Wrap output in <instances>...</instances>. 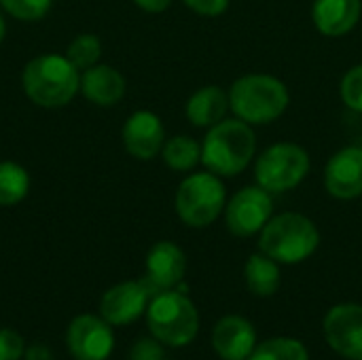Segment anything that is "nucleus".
Listing matches in <instances>:
<instances>
[{
	"mask_svg": "<svg viewBox=\"0 0 362 360\" xmlns=\"http://www.w3.org/2000/svg\"><path fill=\"white\" fill-rule=\"evenodd\" d=\"M4 34H6V25H4V19H2V15H0V42H2Z\"/></svg>",
	"mask_w": 362,
	"mask_h": 360,
	"instance_id": "obj_30",
	"label": "nucleus"
},
{
	"mask_svg": "<svg viewBox=\"0 0 362 360\" xmlns=\"http://www.w3.org/2000/svg\"><path fill=\"white\" fill-rule=\"evenodd\" d=\"M25 95L42 108H62L81 91V70L66 55L45 53L30 59L21 74Z\"/></svg>",
	"mask_w": 362,
	"mask_h": 360,
	"instance_id": "obj_1",
	"label": "nucleus"
},
{
	"mask_svg": "<svg viewBox=\"0 0 362 360\" xmlns=\"http://www.w3.org/2000/svg\"><path fill=\"white\" fill-rule=\"evenodd\" d=\"M320 244L316 223L301 212H282L272 216L261 229L259 248L278 263L295 265L310 259Z\"/></svg>",
	"mask_w": 362,
	"mask_h": 360,
	"instance_id": "obj_4",
	"label": "nucleus"
},
{
	"mask_svg": "<svg viewBox=\"0 0 362 360\" xmlns=\"http://www.w3.org/2000/svg\"><path fill=\"white\" fill-rule=\"evenodd\" d=\"M134 2L146 13H163L172 4V0H134Z\"/></svg>",
	"mask_w": 362,
	"mask_h": 360,
	"instance_id": "obj_29",
	"label": "nucleus"
},
{
	"mask_svg": "<svg viewBox=\"0 0 362 360\" xmlns=\"http://www.w3.org/2000/svg\"><path fill=\"white\" fill-rule=\"evenodd\" d=\"M362 15V0H314L312 21L325 36L339 38L356 28Z\"/></svg>",
	"mask_w": 362,
	"mask_h": 360,
	"instance_id": "obj_15",
	"label": "nucleus"
},
{
	"mask_svg": "<svg viewBox=\"0 0 362 360\" xmlns=\"http://www.w3.org/2000/svg\"><path fill=\"white\" fill-rule=\"evenodd\" d=\"M151 293L144 282H121L104 293L100 314L108 325H129L138 320L148 308Z\"/></svg>",
	"mask_w": 362,
	"mask_h": 360,
	"instance_id": "obj_13",
	"label": "nucleus"
},
{
	"mask_svg": "<svg viewBox=\"0 0 362 360\" xmlns=\"http://www.w3.org/2000/svg\"><path fill=\"white\" fill-rule=\"evenodd\" d=\"M274 216V199L272 193L263 187H244L225 206V223L227 229L235 238H250L261 233L267 221Z\"/></svg>",
	"mask_w": 362,
	"mask_h": 360,
	"instance_id": "obj_8",
	"label": "nucleus"
},
{
	"mask_svg": "<svg viewBox=\"0 0 362 360\" xmlns=\"http://www.w3.org/2000/svg\"><path fill=\"white\" fill-rule=\"evenodd\" d=\"M100 55H102V42L93 34H81V36H76L70 42L68 51H66V57L78 70H87V68L95 66L98 59H100Z\"/></svg>",
	"mask_w": 362,
	"mask_h": 360,
	"instance_id": "obj_23",
	"label": "nucleus"
},
{
	"mask_svg": "<svg viewBox=\"0 0 362 360\" xmlns=\"http://www.w3.org/2000/svg\"><path fill=\"white\" fill-rule=\"evenodd\" d=\"M248 360H310V356L301 342L278 337L257 346Z\"/></svg>",
	"mask_w": 362,
	"mask_h": 360,
	"instance_id": "obj_22",
	"label": "nucleus"
},
{
	"mask_svg": "<svg viewBox=\"0 0 362 360\" xmlns=\"http://www.w3.org/2000/svg\"><path fill=\"white\" fill-rule=\"evenodd\" d=\"M21 354L23 339L11 329H0V360H19Z\"/></svg>",
	"mask_w": 362,
	"mask_h": 360,
	"instance_id": "obj_26",
	"label": "nucleus"
},
{
	"mask_svg": "<svg viewBox=\"0 0 362 360\" xmlns=\"http://www.w3.org/2000/svg\"><path fill=\"white\" fill-rule=\"evenodd\" d=\"M176 214L189 227L202 229L212 225L227 206V191L221 176L195 172L187 176L176 191Z\"/></svg>",
	"mask_w": 362,
	"mask_h": 360,
	"instance_id": "obj_5",
	"label": "nucleus"
},
{
	"mask_svg": "<svg viewBox=\"0 0 362 360\" xmlns=\"http://www.w3.org/2000/svg\"><path fill=\"white\" fill-rule=\"evenodd\" d=\"M244 278H246L250 293H255L257 297H272L280 289L282 276H280L278 261H274L272 257L261 252V255H252L246 261Z\"/></svg>",
	"mask_w": 362,
	"mask_h": 360,
	"instance_id": "obj_19",
	"label": "nucleus"
},
{
	"mask_svg": "<svg viewBox=\"0 0 362 360\" xmlns=\"http://www.w3.org/2000/svg\"><path fill=\"white\" fill-rule=\"evenodd\" d=\"M129 360H163V350L157 342L151 339H140L134 348Z\"/></svg>",
	"mask_w": 362,
	"mask_h": 360,
	"instance_id": "obj_28",
	"label": "nucleus"
},
{
	"mask_svg": "<svg viewBox=\"0 0 362 360\" xmlns=\"http://www.w3.org/2000/svg\"><path fill=\"white\" fill-rule=\"evenodd\" d=\"M191 11H195L197 15H206V17H216L223 15L229 8L231 0H182Z\"/></svg>",
	"mask_w": 362,
	"mask_h": 360,
	"instance_id": "obj_27",
	"label": "nucleus"
},
{
	"mask_svg": "<svg viewBox=\"0 0 362 360\" xmlns=\"http://www.w3.org/2000/svg\"><path fill=\"white\" fill-rule=\"evenodd\" d=\"M0 4L8 15L21 21H38L51 8V0H0Z\"/></svg>",
	"mask_w": 362,
	"mask_h": 360,
	"instance_id": "obj_25",
	"label": "nucleus"
},
{
	"mask_svg": "<svg viewBox=\"0 0 362 360\" xmlns=\"http://www.w3.org/2000/svg\"><path fill=\"white\" fill-rule=\"evenodd\" d=\"M288 87L272 74H244L229 87V108L248 125H267L284 115Z\"/></svg>",
	"mask_w": 362,
	"mask_h": 360,
	"instance_id": "obj_3",
	"label": "nucleus"
},
{
	"mask_svg": "<svg viewBox=\"0 0 362 360\" xmlns=\"http://www.w3.org/2000/svg\"><path fill=\"white\" fill-rule=\"evenodd\" d=\"M83 95L98 106H112L125 95V79L119 70L106 64H95L81 74Z\"/></svg>",
	"mask_w": 362,
	"mask_h": 360,
	"instance_id": "obj_17",
	"label": "nucleus"
},
{
	"mask_svg": "<svg viewBox=\"0 0 362 360\" xmlns=\"http://www.w3.org/2000/svg\"><path fill=\"white\" fill-rule=\"evenodd\" d=\"M310 155L295 142H278L267 146L255 166L257 185L269 193H286L299 187L310 172Z\"/></svg>",
	"mask_w": 362,
	"mask_h": 360,
	"instance_id": "obj_7",
	"label": "nucleus"
},
{
	"mask_svg": "<svg viewBox=\"0 0 362 360\" xmlns=\"http://www.w3.org/2000/svg\"><path fill=\"white\" fill-rule=\"evenodd\" d=\"M30 191V176L15 161H0V206L19 204Z\"/></svg>",
	"mask_w": 362,
	"mask_h": 360,
	"instance_id": "obj_21",
	"label": "nucleus"
},
{
	"mask_svg": "<svg viewBox=\"0 0 362 360\" xmlns=\"http://www.w3.org/2000/svg\"><path fill=\"white\" fill-rule=\"evenodd\" d=\"M257 136L242 119H223L208 127L202 142V163L216 176H238L252 161Z\"/></svg>",
	"mask_w": 362,
	"mask_h": 360,
	"instance_id": "obj_2",
	"label": "nucleus"
},
{
	"mask_svg": "<svg viewBox=\"0 0 362 360\" xmlns=\"http://www.w3.org/2000/svg\"><path fill=\"white\" fill-rule=\"evenodd\" d=\"M161 157L174 172H189L202 161V144L189 136H174L165 140Z\"/></svg>",
	"mask_w": 362,
	"mask_h": 360,
	"instance_id": "obj_20",
	"label": "nucleus"
},
{
	"mask_svg": "<svg viewBox=\"0 0 362 360\" xmlns=\"http://www.w3.org/2000/svg\"><path fill=\"white\" fill-rule=\"evenodd\" d=\"M148 329L165 346H187L199 329V314L189 297L178 291H165L153 297L146 308Z\"/></svg>",
	"mask_w": 362,
	"mask_h": 360,
	"instance_id": "obj_6",
	"label": "nucleus"
},
{
	"mask_svg": "<svg viewBox=\"0 0 362 360\" xmlns=\"http://www.w3.org/2000/svg\"><path fill=\"white\" fill-rule=\"evenodd\" d=\"M325 189L335 199H356L362 195V149L346 146L325 166Z\"/></svg>",
	"mask_w": 362,
	"mask_h": 360,
	"instance_id": "obj_12",
	"label": "nucleus"
},
{
	"mask_svg": "<svg viewBox=\"0 0 362 360\" xmlns=\"http://www.w3.org/2000/svg\"><path fill=\"white\" fill-rule=\"evenodd\" d=\"M187 272V257L174 242H157L146 255V276L142 278L151 297L174 291Z\"/></svg>",
	"mask_w": 362,
	"mask_h": 360,
	"instance_id": "obj_11",
	"label": "nucleus"
},
{
	"mask_svg": "<svg viewBox=\"0 0 362 360\" xmlns=\"http://www.w3.org/2000/svg\"><path fill=\"white\" fill-rule=\"evenodd\" d=\"M229 108V91L218 85H206L197 89L187 102V119L195 127H212L225 119Z\"/></svg>",
	"mask_w": 362,
	"mask_h": 360,
	"instance_id": "obj_18",
	"label": "nucleus"
},
{
	"mask_svg": "<svg viewBox=\"0 0 362 360\" xmlns=\"http://www.w3.org/2000/svg\"><path fill=\"white\" fill-rule=\"evenodd\" d=\"M123 144L136 159L148 161L157 157L165 144V129L161 119L151 110L134 112L123 125Z\"/></svg>",
	"mask_w": 362,
	"mask_h": 360,
	"instance_id": "obj_14",
	"label": "nucleus"
},
{
	"mask_svg": "<svg viewBox=\"0 0 362 360\" xmlns=\"http://www.w3.org/2000/svg\"><path fill=\"white\" fill-rule=\"evenodd\" d=\"M68 348L76 360H106L115 348V337L104 318L83 314L68 327Z\"/></svg>",
	"mask_w": 362,
	"mask_h": 360,
	"instance_id": "obj_9",
	"label": "nucleus"
},
{
	"mask_svg": "<svg viewBox=\"0 0 362 360\" xmlns=\"http://www.w3.org/2000/svg\"><path fill=\"white\" fill-rule=\"evenodd\" d=\"M339 95H341V102L354 110V112H362V64L352 66L341 83H339Z\"/></svg>",
	"mask_w": 362,
	"mask_h": 360,
	"instance_id": "obj_24",
	"label": "nucleus"
},
{
	"mask_svg": "<svg viewBox=\"0 0 362 360\" xmlns=\"http://www.w3.org/2000/svg\"><path fill=\"white\" fill-rule=\"evenodd\" d=\"M325 337L339 356L362 360V306H335L325 316Z\"/></svg>",
	"mask_w": 362,
	"mask_h": 360,
	"instance_id": "obj_10",
	"label": "nucleus"
},
{
	"mask_svg": "<svg viewBox=\"0 0 362 360\" xmlns=\"http://www.w3.org/2000/svg\"><path fill=\"white\" fill-rule=\"evenodd\" d=\"M212 346L223 360H246L257 348V333L248 320L225 316L214 327Z\"/></svg>",
	"mask_w": 362,
	"mask_h": 360,
	"instance_id": "obj_16",
	"label": "nucleus"
}]
</instances>
